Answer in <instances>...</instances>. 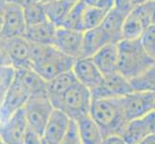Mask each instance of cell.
I'll use <instances>...</instances> for the list:
<instances>
[{"mask_svg": "<svg viewBox=\"0 0 155 144\" xmlns=\"http://www.w3.org/2000/svg\"><path fill=\"white\" fill-rule=\"evenodd\" d=\"M30 59L32 68L46 82L72 70L75 62L73 58L65 55L55 45L32 44Z\"/></svg>", "mask_w": 155, "mask_h": 144, "instance_id": "cell-1", "label": "cell"}, {"mask_svg": "<svg viewBox=\"0 0 155 144\" xmlns=\"http://www.w3.org/2000/svg\"><path fill=\"white\" fill-rule=\"evenodd\" d=\"M90 117L98 126L104 137L120 136L128 122L124 114L122 97L94 99Z\"/></svg>", "mask_w": 155, "mask_h": 144, "instance_id": "cell-2", "label": "cell"}, {"mask_svg": "<svg viewBox=\"0 0 155 144\" xmlns=\"http://www.w3.org/2000/svg\"><path fill=\"white\" fill-rule=\"evenodd\" d=\"M119 46V72L132 80L154 65L155 61L143 47L141 40H121Z\"/></svg>", "mask_w": 155, "mask_h": 144, "instance_id": "cell-3", "label": "cell"}, {"mask_svg": "<svg viewBox=\"0 0 155 144\" xmlns=\"http://www.w3.org/2000/svg\"><path fill=\"white\" fill-rule=\"evenodd\" d=\"M93 97L91 90L78 81L63 95L55 109L62 110L69 118L78 121L90 116Z\"/></svg>", "mask_w": 155, "mask_h": 144, "instance_id": "cell-4", "label": "cell"}, {"mask_svg": "<svg viewBox=\"0 0 155 144\" xmlns=\"http://www.w3.org/2000/svg\"><path fill=\"white\" fill-rule=\"evenodd\" d=\"M22 110L28 127L42 136L47 122L55 110L47 93L31 96Z\"/></svg>", "mask_w": 155, "mask_h": 144, "instance_id": "cell-5", "label": "cell"}, {"mask_svg": "<svg viewBox=\"0 0 155 144\" xmlns=\"http://www.w3.org/2000/svg\"><path fill=\"white\" fill-rule=\"evenodd\" d=\"M134 91L129 79L124 77L119 71L104 76L103 83L91 90L94 99L104 98H120Z\"/></svg>", "mask_w": 155, "mask_h": 144, "instance_id": "cell-6", "label": "cell"}, {"mask_svg": "<svg viewBox=\"0 0 155 144\" xmlns=\"http://www.w3.org/2000/svg\"><path fill=\"white\" fill-rule=\"evenodd\" d=\"M124 110L127 121L143 118L154 110L155 91H133L124 97Z\"/></svg>", "mask_w": 155, "mask_h": 144, "instance_id": "cell-7", "label": "cell"}, {"mask_svg": "<svg viewBox=\"0 0 155 144\" xmlns=\"http://www.w3.org/2000/svg\"><path fill=\"white\" fill-rule=\"evenodd\" d=\"M27 24H26L23 8L17 4L6 1L4 14V24L0 34L1 40H9L15 37H24Z\"/></svg>", "mask_w": 155, "mask_h": 144, "instance_id": "cell-8", "label": "cell"}, {"mask_svg": "<svg viewBox=\"0 0 155 144\" xmlns=\"http://www.w3.org/2000/svg\"><path fill=\"white\" fill-rule=\"evenodd\" d=\"M29 98V92L15 77L12 86L0 105V123H3L15 113L22 109Z\"/></svg>", "mask_w": 155, "mask_h": 144, "instance_id": "cell-9", "label": "cell"}, {"mask_svg": "<svg viewBox=\"0 0 155 144\" xmlns=\"http://www.w3.org/2000/svg\"><path fill=\"white\" fill-rule=\"evenodd\" d=\"M27 130L28 124L21 109L5 122L0 123V137L5 144H23Z\"/></svg>", "mask_w": 155, "mask_h": 144, "instance_id": "cell-10", "label": "cell"}, {"mask_svg": "<svg viewBox=\"0 0 155 144\" xmlns=\"http://www.w3.org/2000/svg\"><path fill=\"white\" fill-rule=\"evenodd\" d=\"M84 32L58 28L55 46L64 54L73 58L74 60L82 58Z\"/></svg>", "mask_w": 155, "mask_h": 144, "instance_id": "cell-11", "label": "cell"}, {"mask_svg": "<svg viewBox=\"0 0 155 144\" xmlns=\"http://www.w3.org/2000/svg\"><path fill=\"white\" fill-rule=\"evenodd\" d=\"M72 71L77 81L90 90L97 88L104 81V75L95 66L92 58H80L75 60Z\"/></svg>", "mask_w": 155, "mask_h": 144, "instance_id": "cell-12", "label": "cell"}, {"mask_svg": "<svg viewBox=\"0 0 155 144\" xmlns=\"http://www.w3.org/2000/svg\"><path fill=\"white\" fill-rule=\"evenodd\" d=\"M11 59L12 66L15 69L32 68L31 63V42L25 37H15L3 40Z\"/></svg>", "mask_w": 155, "mask_h": 144, "instance_id": "cell-13", "label": "cell"}, {"mask_svg": "<svg viewBox=\"0 0 155 144\" xmlns=\"http://www.w3.org/2000/svg\"><path fill=\"white\" fill-rule=\"evenodd\" d=\"M71 119L62 110L55 109L42 134L45 144H60L67 134Z\"/></svg>", "mask_w": 155, "mask_h": 144, "instance_id": "cell-14", "label": "cell"}, {"mask_svg": "<svg viewBox=\"0 0 155 144\" xmlns=\"http://www.w3.org/2000/svg\"><path fill=\"white\" fill-rule=\"evenodd\" d=\"M92 59L104 76L119 71V46L117 43L107 44Z\"/></svg>", "mask_w": 155, "mask_h": 144, "instance_id": "cell-15", "label": "cell"}, {"mask_svg": "<svg viewBox=\"0 0 155 144\" xmlns=\"http://www.w3.org/2000/svg\"><path fill=\"white\" fill-rule=\"evenodd\" d=\"M58 28L46 20L45 22L27 27L24 35L25 39L32 44L39 45H55Z\"/></svg>", "mask_w": 155, "mask_h": 144, "instance_id": "cell-16", "label": "cell"}, {"mask_svg": "<svg viewBox=\"0 0 155 144\" xmlns=\"http://www.w3.org/2000/svg\"><path fill=\"white\" fill-rule=\"evenodd\" d=\"M15 77L29 92L30 97L33 95L47 93V82L33 68L15 69Z\"/></svg>", "mask_w": 155, "mask_h": 144, "instance_id": "cell-17", "label": "cell"}, {"mask_svg": "<svg viewBox=\"0 0 155 144\" xmlns=\"http://www.w3.org/2000/svg\"><path fill=\"white\" fill-rule=\"evenodd\" d=\"M76 82L77 79L72 70L63 73L51 81L47 82V96L54 108L63 97V95Z\"/></svg>", "mask_w": 155, "mask_h": 144, "instance_id": "cell-18", "label": "cell"}, {"mask_svg": "<svg viewBox=\"0 0 155 144\" xmlns=\"http://www.w3.org/2000/svg\"><path fill=\"white\" fill-rule=\"evenodd\" d=\"M109 43H111V41L100 26L97 28L85 31L83 37L82 58H92Z\"/></svg>", "mask_w": 155, "mask_h": 144, "instance_id": "cell-19", "label": "cell"}, {"mask_svg": "<svg viewBox=\"0 0 155 144\" xmlns=\"http://www.w3.org/2000/svg\"><path fill=\"white\" fill-rule=\"evenodd\" d=\"M126 15L115 8L107 13L100 27L109 38L111 43H120L122 40V29Z\"/></svg>", "mask_w": 155, "mask_h": 144, "instance_id": "cell-20", "label": "cell"}, {"mask_svg": "<svg viewBox=\"0 0 155 144\" xmlns=\"http://www.w3.org/2000/svg\"><path fill=\"white\" fill-rule=\"evenodd\" d=\"M150 135L146 117L128 121L120 136L126 144H139Z\"/></svg>", "mask_w": 155, "mask_h": 144, "instance_id": "cell-21", "label": "cell"}, {"mask_svg": "<svg viewBox=\"0 0 155 144\" xmlns=\"http://www.w3.org/2000/svg\"><path fill=\"white\" fill-rule=\"evenodd\" d=\"M74 4L75 3L71 0H53L45 3V8L47 18L57 28H60Z\"/></svg>", "mask_w": 155, "mask_h": 144, "instance_id": "cell-22", "label": "cell"}, {"mask_svg": "<svg viewBox=\"0 0 155 144\" xmlns=\"http://www.w3.org/2000/svg\"><path fill=\"white\" fill-rule=\"evenodd\" d=\"M77 122L82 144H101L103 140L102 132L90 116L84 117Z\"/></svg>", "mask_w": 155, "mask_h": 144, "instance_id": "cell-23", "label": "cell"}, {"mask_svg": "<svg viewBox=\"0 0 155 144\" xmlns=\"http://www.w3.org/2000/svg\"><path fill=\"white\" fill-rule=\"evenodd\" d=\"M147 28L137 15L131 12L126 15L124 29H122V40H141Z\"/></svg>", "mask_w": 155, "mask_h": 144, "instance_id": "cell-24", "label": "cell"}, {"mask_svg": "<svg viewBox=\"0 0 155 144\" xmlns=\"http://www.w3.org/2000/svg\"><path fill=\"white\" fill-rule=\"evenodd\" d=\"M134 91H155V62L147 70L130 80Z\"/></svg>", "mask_w": 155, "mask_h": 144, "instance_id": "cell-25", "label": "cell"}, {"mask_svg": "<svg viewBox=\"0 0 155 144\" xmlns=\"http://www.w3.org/2000/svg\"><path fill=\"white\" fill-rule=\"evenodd\" d=\"M23 12L27 27L40 24L48 20L45 12V4H42L41 1L31 4L29 6L23 8Z\"/></svg>", "mask_w": 155, "mask_h": 144, "instance_id": "cell-26", "label": "cell"}, {"mask_svg": "<svg viewBox=\"0 0 155 144\" xmlns=\"http://www.w3.org/2000/svg\"><path fill=\"white\" fill-rule=\"evenodd\" d=\"M85 7H86V5H85L83 1L74 4L60 28H66V29H71V30H77L83 32L82 20H83V14H84Z\"/></svg>", "mask_w": 155, "mask_h": 144, "instance_id": "cell-27", "label": "cell"}, {"mask_svg": "<svg viewBox=\"0 0 155 144\" xmlns=\"http://www.w3.org/2000/svg\"><path fill=\"white\" fill-rule=\"evenodd\" d=\"M107 12L97 8L86 6L83 14L82 20V31H88L91 29L97 28L102 24L103 20L106 17Z\"/></svg>", "mask_w": 155, "mask_h": 144, "instance_id": "cell-28", "label": "cell"}, {"mask_svg": "<svg viewBox=\"0 0 155 144\" xmlns=\"http://www.w3.org/2000/svg\"><path fill=\"white\" fill-rule=\"evenodd\" d=\"M15 69L13 66H0V105L15 80Z\"/></svg>", "mask_w": 155, "mask_h": 144, "instance_id": "cell-29", "label": "cell"}, {"mask_svg": "<svg viewBox=\"0 0 155 144\" xmlns=\"http://www.w3.org/2000/svg\"><path fill=\"white\" fill-rule=\"evenodd\" d=\"M143 47L155 61V25H150L141 38Z\"/></svg>", "mask_w": 155, "mask_h": 144, "instance_id": "cell-30", "label": "cell"}, {"mask_svg": "<svg viewBox=\"0 0 155 144\" xmlns=\"http://www.w3.org/2000/svg\"><path fill=\"white\" fill-rule=\"evenodd\" d=\"M60 144H82L81 136L78 129V124L75 120H72L71 122V125L67 132V134L64 136Z\"/></svg>", "mask_w": 155, "mask_h": 144, "instance_id": "cell-31", "label": "cell"}, {"mask_svg": "<svg viewBox=\"0 0 155 144\" xmlns=\"http://www.w3.org/2000/svg\"><path fill=\"white\" fill-rule=\"evenodd\" d=\"M83 2L86 6L102 10L107 13L114 9L115 6V0H83Z\"/></svg>", "mask_w": 155, "mask_h": 144, "instance_id": "cell-32", "label": "cell"}, {"mask_svg": "<svg viewBox=\"0 0 155 144\" xmlns=\"http://www.w3.org/2000/svg\"><path fill=\"white\" fill-rule=\"evenodd\" d=\"M23 144H45V142L41 135L28 127V130L24 136Z\"/></svg>", "mask_w": 155, "mask_h": 144, "instance_id": "cell-33", "label": "cell"}, {"mask_svg": "<svg viewBox=\"0 0 155 144\" xmlns=\"http://www.w3.org/2000/svg\"><path fill=\"white\" fill-rule=\"evenodd\" d=\"M114 8L124 15H127L132 12L134 6H133L131 0H115Z\"/></svg>", "mask_w": 155, "mask_h": 144, "instance_id": "cell-34", "label": "cell"}, {"mask_svg": "<svg viewBox=\"0 0 155 144\" xmlns=\"http://www.w3.org/2000/svg\"><path fill=\"white\" fill-rule=\"evenodd\" d=\"M0 66H12L6 45H5L4 40L1 39H0Z\"/></svg>", "mask_w": 155, "mask_h": 144, "instance_id": "cell-35", "label": "cell"}, {"mask_svg": "<svg viewBox=\"0 0 155 144\" xmlns=\"http://www.w3.org/2000/svg\"><path fill=\"white\" fill-rule=\"evenodd\" d=\"M101 144H126V143L122 139V137L120 136L114 135V136H109L104 137Z\"/></svg>", "mask_w": 155, "mask_h": 144, "instance_id": "cell-36", "label": "cell"}, {"mask_svg": "<svg viewBox=\"0 0 155 144\" xmlns=\"http://www.w3.org/2000/svg\"><path fill=\"white\" fill-rule=\"evenodd\" d=\"M145 117L147 119L150 134H155V110H153L151 113H149Z\"/></svg>", "mask_w": 155, "mask_h": 144, "instance_id": "cell-37", "label": "cell"}, {"mask_svg": "<svg viewBox=\"0 0 155 144\" xmlns=\"http://www.w3.org/2000/svg\"><path fill=\"white\" fill-rule=\"evenodd\" d=\"M6 1L10 2V3L17 4V5H18V6H20V7L25 8V7L29 6V5H31V4L40 2V0H6Z\"/></svg>", "mask_w": 155, "mask_h": 144, "instance_id": "cell-38", "label": "cell"}, {"mask_svg": "<svg viewBox=\"0 0 155 144\" xmlns=\"http://www.w3.org/2000/svg\"><path fill=\"white\" fill-rule=\"evenodd\" d=\"M5 7H6V0H0V34L2 32L3 24H4Z\"/></svg>", "mask_w": 155, "mask_h": 144, "instance_id": "cell-39", "label": "cell"}, {"mask_svg": "<svg viewBox=\"0 0 155 144\" xmlns=\"http://www.w3.org/2000/svg\"><path fill=\"white\" fill-rule=\"evenodd\" d=\"M139 144H155V134L148 135L145 139L142 140Z\"/></svg>", "mask_w": 155, "mask_h": 144, "instance_id": "cell-40", "label": "cell"}, {"mask_svg": "<svg viewBox=\"0 0 155 144\" xmlns=\"http://www.w3.org/2000/svg\"><path fill=\"white\" fill-rule=\"evenodd\" d=\"M131 1H132L133 6H134V8H135V7L140 6V5L147 3V1H149V0H131Z\"/></svg>", "mask_w": 155, "mask_h": 144, "instance_id": "cell-41", "label": "cell"}, {"mask_svg": "<svg viewBox=\"0 0 155 144\" xmlns=\"http://www.w3.org/2000/svg\"><path fill=\"white\" fill-rule=\"evenodd\" d=\"M151 23L155 25V1H152V14H151Z\"/></svg>", "mask_w": 155, "mask_h": 144, "instance_id": "cell-42", "label": "cell"}, {"mask_svg": "<svg viewBox=\"0 0 155 144\" xmlns=\"http://www.w3.org/2000/svg\"><path fill=\"white\" fill-rule=\"evenodd\" d=\"M40 1L42 3V4H45V3H48V2H51L53 0H40Z\"/></svg>", "mask_w": 155, "mask_h": 144, "instance_id": "cell-43", "label": "cell"}, {"mask_svg": "<svg viewBox=\"0 0 155 144\" xmlns=\"http://www.w3.org/2000/svg\"><path fill=\"white\" fill-rule=\"evenodd\" d=\"M71 1H73L74 3H77V2H81V1H83V0H71Z\"/></svg>", "mask_w": 155, "mask_h": 144, "instance_id": "cell-44", "label": "cell"}, {"mask_svg": "<svg viewBox=\"0 0 155 144\" xmlns=\"http://www.w3.org/2000/svg\"><path fill=\"white\" fill-rule=\"evenodd\" d=\"M1 141H2V140H1V137H0V143H1Z\"/></svg>", "mask_w": 155, "mask_h": 144, "instance_id": "cell-45", "label": "cell"}, {"mask_svg": "<svg viewBox=\"0 0 155 144\" xmlns=\"http://www.w3.org/2000/svg\"><path fill=\"white\" fill-rule=\"evenodd\" d=\"M0 144H5V143H4V142H2V141H1V143H0Z\"/></svg>", "mask_w": 155, "mask_h": 144, "instance_id": "cell-46", "label": "cell"}, {"mask_svg": "<svg viewBox=\"0 0 155 144\" xmlns=\"http://www.w3.org/2000/svg\"><path fill=\"white\" fill-rule=\"evenodd\" d=\"M149 1H155V0H149Z\"/></svg>", "mask_w": 155, "mask_h": 144, "instance_id": "cell-47", "label": "cell"}, {"mask_svg": "<svg viewBox=\"0 0 155 144\" xmlns=\"http://www.w3.org/2000/svg\"><path fill=\"white\" fill-rule=\"evenodd\" d=\"M154 110H155V105H154Z\"/></svg>", "mask_w": 155, "mask_h": 144, "instance_id": "cell-48", "label": "cell"}]
</instances>
